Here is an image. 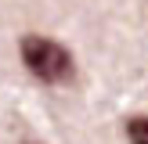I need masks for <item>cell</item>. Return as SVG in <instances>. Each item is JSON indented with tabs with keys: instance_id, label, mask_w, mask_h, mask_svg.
I'll return each instance as SVG.
<instances>
[{
	"instance_id": "cell-1",
	"label": "cell",
	"mask_w": 148,
	"mask_h": 144,
	"mask_svg": "<svg viewBox=\"0 0 148 144\" xmlns=\"http://www.w3.org/2000/svg\"><path fill=\"white\" fill-rule=\"evenodd\" d=\"M18 54H22V65H25L40 83H47V86L69 83V79L76 76V61H72L69 47L58 43V40H51V36H22Z\"/></svg>"
},
{
	"instance_id": "cell-2",
	"label": "cell",
	"mask_w": 148,
	"mask_h": 144,
	"mask_svg": "<svg viewBox=\"0 0 148 144\" xmlns=\"http://www.w3.org/2000/svg\"><path fill=\"white\" fill-rule=\"evenodd\" d=\"M127 141L130 144H148V115H130L127 119Z\"/></svg>"
},
{
	"instance_id": "cell-3",
	"label": "cell",
	"mask_w": 148,
	"mask_h": 144,
	"mask_svg": "<svg viewBox=\"0 0 148 144\" xmlns=\"http://www.w3.org/2000/svg\"><path fill=\"white\" fill-rule=\"evenodd\" d=\"M25 144H40V141H25Z\"/></svg>"
}]
</instances>
